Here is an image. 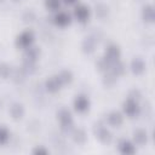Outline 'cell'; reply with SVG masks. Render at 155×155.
I'll use <instances>...</instances> for the list:
<instances>
[{"mask_svg": "<svg viewBox=\"0 0 155 155\" xmlns=\"http://www.w3.org/2000/svg\"><path fill=\"white\" fill-rule=\"evenodd\" d=\"M33 40H34L33 33L29 31V30H25V31H23V33H21L18 35V38H17V45L21 46V47L27 48V47L30 46V44L33 42Z\"/></svg>", "mask_w": 155, "mask_h": 155, "instance_id": "cell-1", "label": "cell"}, {"mask_svg": "<svg viewBox=\"0 0 155 155\" xmlns=\"http://www.w3.org/2000/svg\"><path fill=\"white\" fill-rule=\"evenodd\" d=\"M58 120L61 122V126L63 128H69L71 125H73V119H71V115L68 110L65 109H62L59 113H58Z\"/></svg>", "mask_w": 155, "mask_h": 155, "instance_id": "cell-2", "label": "cell"}, {"mask_svg": "<svg viewBox=\"0 0 155 155\" xmlns=\"http://www.w3.org/2000/svg\"><path fill=\"white\" fill-rule=\"evenodd\" d=\"M138 104H137V102H136V99H133V98H130L128 97V99L125 102V104H124V110H125V113L128 115V116H134L137 113H138Z\"/></svg>", "mask_w": 155, "mask_h": 155, "instance_id": "cell-3", "label": "cell"}, {"mask_svg": "<svg viewBox=\"0 0 155 155\" xmlns=\"http://www.w3.org/2000/svg\"><path fill=\"white\" fill-rule=\"evenodd\" d=\"M88 105H90V102H88L87 97H85V96H78L75 98V101H74V107H75V109L78 111L82 113V111L87 110Z\"/></svg>", "mask_w": 155, "mask_h": 155, "instance_id": "cell-4", "label": "cell"}, {"mask_svg": "<svg viewBox=\"0 0 155 155\" xmlns=\"http://www.w3.org/2000/svg\"><path fill=\"white\" fill-rule=\"evenodd\" d=\"M119 56H120V48L116 45H109L105 52V58L109 62H115L117 61Z\"/></svg>", "mask_w": 155, "mask_h": 155, "instance_id": "cell-5", "label": "cell"}, {"mask_svg": "<svg viewBox=\"0 0 155 155\" xmlns=\"http://www.w3.org/2000/svg\"><path fill=\"white\" fill-rule=\"evenodd\" d=\"M119 150H120L122 154L128 155V154H133V153L136 151V148H134V145H133L131 142H128V140H126V139H122V140H120V143H119Z\"/></svg>", "mask_w": 155, "mask_h": 155, "instance_id": "cell-6", "label": "cell"}, {"mask_svg": "<svg viewBox=\"0 0 155 155\" xmlns=\"http://www.w3.org/2000/svg\"><path fill=\"white\" fill-rule=\"evenodd\" d=\"M88 15H90V10H88V7L85 6V5H79V6L75 8V16H76V18H78L79 21H81V22L86 21V19L88 18Z\"/></svg>", "mask_w": 155, "mask_h": 155, "instance_id": "cell-7", "label": "cell"}, {"mask_svg": "<svg viewBox=\"0 0 155 155\" xmlns=\"http://www.w3.org/2000/svg\"><path fill=\"white\" fill-rule=\"evenodd\" d=\"M61 85H62V82H61L58 75H57V76H52V78H50V79L46 81V87H47V90L51 91V92L58 91L59 87H61Z\"/></svg>", "mask_w": 155, "mask_h": 155, "instance_id": "cell-8", "label": "cell"}, {"mask_svg": "<svg viewBox=\"0 0 155 155\" xmlns=\"http://www.w3.org/2000/svg\"><path fill=\"white\" fill-rule=\"evenodd\" d=\"M96 137L102 142V143H109L111 140V134L105 127H99L98 131L96 132Z\"/></svg>", "mask_w": 155, "mask_h": 155, "instance_id": "cell-9", "label": "cell"}, {"mask_svg": "<svg viewBox=\"0 0 155 155\" xmlns=\"http://www.w3.org/2000/svg\"><path fill=\"white\" fill-rule=\"evenodd\" d=\"M107 119H108V124L111 126H120L122 124V116L117 111H111Z\"/></svg>", "mask_w": 155, "mask_h": 155, "instance_id": "cell-10", "label": "cell"}, {"mask_svg": "<svg viewBox=\"0 0 155 155\" xmlns=\"http://www.w3.org/2000/svg\"><path fill=\"white\" fill-rule=\"evenodd\" d=\"M144 69H145V63H144V61L142 58L137 57V58H134L132 61V70H133V73L140 74V73L144 71Z\"/></svg>", "mask_w": 155, "mask_h": 155, "instance_id": "cell-11", "label": "cell"}, {"mask_svg": "<svg viewBox=\"0 0 155 155\" xmlns=\"http://www.w3.org/2000/svg\"><path fill=\"white\" fill-rule=\"evenodd\" d=\"M133 139H134V142H136L138 145H143V144H145L147 140H148L147 132H145L144 130H137V131L134 132Z\"/></svg>", "mask_w": 155, "mask_h": 155, "instance_id": "cell-12", "label": "cell"}, {"mask_svg": "<svg viewBox=\"0 0 155 155\" xmlns=\"http://www.w3.org/2000/svg\"><path fill=\"white\" fill-rule=\"evenodd\" d=\"M54 22H56V24L63 27V25H67L70 22V17L65 12H58L56 15V17H54Z\"/></svg>", "mask_w": 155, "mask_h": 155, "instance_id": "cell-13", "label": "cell"}, {"mask_svg": "<svg viewBox=\"0 0 155 155\" xmlns=\"http://www.w3.org/2000/svg\"><path fill=\"white\" fill-rule=\"evenodd\" d=\"M10 113H11V115H12L13 119H21L23 116V114H24V109H23V107L21 104L16 103V104H13L11 107Z\"/></svg>", "mask_w": 155, "mask_h": 155, "instance_id": "cell-14", "label": "cell"}, {"mask_svg": "<svg viewBox=\"0 0 155 155\" xmlns=\"http://www.w3.org/2000/svg\"><path fill=\"white\" fill-rule=\"evenodd\" d=\"M143 17L148 22H153L154 21V10H153L151 5H148V6H145L143 8Z\"/></svg>", "mask_w": 155, "mask_h": 155, "instance_id": "cell-15", "label": "cell"}, {"mask_svg": "<svg viewBox=\"0 0 155 155\" xmlns=\"http://www.w3.org/2000/svg\"><path fill=\"white\" fill-rule=\"evenodd\" d=\"M58 78H59L62 85H63V84H67V82H70V81H71V73L68 71V70H63V71L58 75Z\"/></svg>", "mask_w": 155, "mask_h": 155, "instance_id": "cell-16", "label": "cell"}, {"mask_svg": "<svg viewBox=\"0 0 155 155\" xmlns=\"http://www.w3.org/2000/svg\"><path fill=\"white\" fill-rule=\"evenodd\" d=\"M74 140L78 143H84L86 140V133L82 130H76L74 132Z\"/></svg>", "mask_w": 155, "mask_h": 155, "instance_id": "cell-17", "label": "cell"}, {"mask_svg": "<svg viewBox=\"0 0 155 155\" xmlns=\"http://www.w3.org/2000/svg\"><path fill=\"white\" fill-rule=\"evenodd\" d=\"M10 138V133L7 131V128L5 127H0V145L5 144Z\"/></svg>", "mask_w": 155, "mask_h": 155, "instance_id": "cell-18", "label": "cell"}, {"mask_svg": "<svg viewBox=\"0 0 155 155\" xmlns=\"http://www.w3.org/2000/svg\"><path fill=\"white\" fill-rule=\"evenodd\" d=\"M11 73V69L10 67L6 64V63H1L0 64V76L1 78H7Z\"/></svg>", "mask_w": 155, "mask_h": 155, "instance_id": "cell-19", "label": "cell"}, {"mask_svg": "<svg viewBox=\"0 0 155 155\" xmlns=\"http://www.w3.org/2000/svg\"><path fill=\"white\" fill-rule=\"evenodd\" d=\"M61 5V0H46V6L50 10H57Z\"/></svg>", "mask_w": 155, "mask_h": 155, "instance_id": "cell-20", "label": "cell"}, {"mask_svg": "<svg viewBox=\"0 0 155 155\" xmlns=\"http://www.w3.org/2000/svg\"><path fill=\"white\" fill-rule=\"evenodd\" d=\"M114 73H115L116 75L124 73V64L120 63L119 61H115V63H114Z\"/></svg>", "mask_w": 155, "mask_h": 155, "instance_id": "cell-21", "label": "cell"}, {"mask_svg": "<svg viewBox=\"0 0 155 155\" xmlns=\"http://www.w3.org/2000/svg\"><path fill=\"white\" fill-rule=\"evenodd\" d=\"M33 153L36 154V155H46V154H48V150L45 149L44 147H36V148L33 150Z\"/></svg>", "mask_w": 155, "mask_h": 155, "instance_id": "cell-22", "label": "cell"}, {"mask_svg": "<svg viewBox=\"0 0 155 155\" xmlns=\"http://www.w3.org/2000/svg\"><path fill=\"white\" fill-rule=\"evenodd\" d=\"M64 1H65V2H68V4H74L76 0H64Z\"/></svg>", "mask_w": 155, "mask_h": 155, "instance_id": "cell-23", "label": "cell"}, {"mask_svg": "<svg viewBox=\"0 0 155 155\" xmlns=\"http://www.w3.org/2000/svg\"><path fill=\"white\" fill-rule=\"evenodd\" d=\"M16 1H18V0H16Z\"/></svg>", "mask_w": 155, "mask_h": 155, "instance_id": "cell-24", "label": "cell"}]
</instances>
